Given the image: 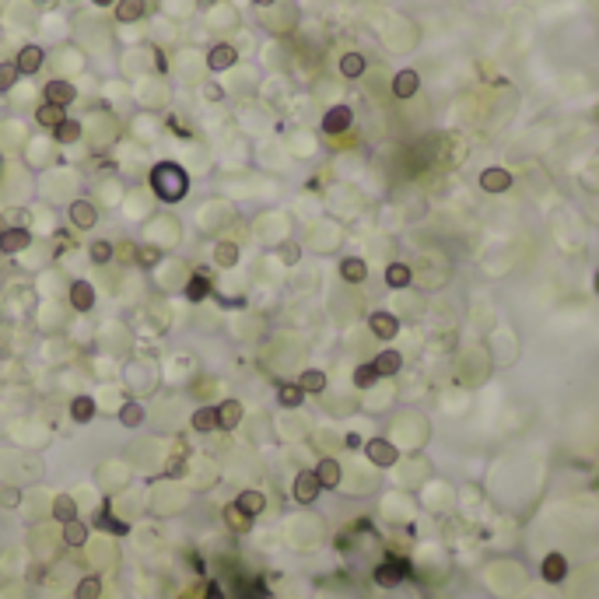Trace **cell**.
<instances>
[{
  "label": "cell",
  "instance_id": "cell-10",
  "mask_svg": "<svg viewBox=\"0 0 599 599\" xmlns=\"http://www.w3.org/2000/svg\"><path fill=\"white\" fill-rule=\"evenodd\" d=\"M480 190L484 193H504V190H512V172L508 169H484L480 172Z\"/></svg>",
  "mask_w": 599,
  "mask_h": 599
},
{
  "label": "cell",
  "instance_id": "cell-16",
  "mask_svg": "<svg viewBox=\"0 0 599 599\" xmlns=\"http://www.w3.org/2000/svg\"><path fill=\"white\" fill-rule=\"evenodd\" d=\"M235 508H238L242 515L256 519V515L267 508V495H263V491H242V495L235 498Z\"/></svg>",
  "mask_w": 599,
  "mask_h": 599
},
{
  "label": "cell",
  "instance_id": "cell-20",
  "mask_svg": "<svg viewBox=\"0 0 599 599\" xmlns=\"http://www.w3.org/2000/svg\"><path fill=\"white\" fill-rule=\"evenodd\" d=\"M340 277H344L347 284H361V281L368 277V267H365V260H358V256H347V260L340 263Z\"/></svg>",
  "mask_w": 599,
  "mask_h": 599
},
{
  "label": "cell",
  "instance_id": "cell-48",
  "mask_svg": "<svg viewBox=\"0 0 599 599\" xmlns=\"http://www.w3.org/2000/svg\"><path fill=\"white\" fill-rule=\"evenodd\" d=\"M92 4H99V7H109V4H112V0H92Z\"/></svg>",
  "mask_w": 599,
  "mask_h": 599
},
{
  "label": "cell",
  "instance_id": "cell-30",
  "mask_svg": "<svg viewBox=\"0 0 599 599\" xmlns=\"http://www.w3.org/2000/svg\"><path fill=\"white\" fill-rule=\"evenodd\" d=\"M214 263H217L221 270L235 267V263H238V246H235V242H217V246H214Z\"/></svg>",
  "mask_w": 599,
  "mask_h": 599
},
{
  "label": "cell",
  "instance_id": "cell-32",
  "mask_svg": "<svg viewBox=\"0 0 599 599\" xmlns=\"http://www.w3.org/2000/svg\"><path fill=\"white\" fill-rule=\"evenodd\" d=\"M340 74L344 78H361L365 74V56L361 53H344L340 56Z\"/></svg>",
  "mask_w": 599,
  "mask_h": 599
},
{
  "label": "cell",
  "instance_id": "cell-39",
  "mask_svg": "<svg viewBox=\"0 0 599 599\" xmlns=\"http://www.w3.org/2000/svg\"><path fill=\"white\" fill-rule=\"evenodd\" d=\"M88 256H92V263H109L116 256V249H112V242H92Z\"/></svg>",
  "mask_w": 599,
  "mask_h": 599
},
{
  "label": "cell",
  "instance_id": "cell-36",
  "mask_svg": "<svg viewBox=\"0 0 599 599\" xmlns=\"http://www.w3.org/2000/svg\"><path fill=\"white\" fill-rule=\"evenodd\" d=\"M53 133H56L60 144H74V140H81V123H78V119H63Z\"/></svg>",
  "mask_w": 599,
  "mask_h": 599
},
{
  "label": "cell",
  "instance_id": "cell-1",
  "mask_svg": "<svg viewBox=\"0 0 599 599\" xmlns=\"http://www.w3.org/2000/svg\"><path fill=\"white\" fill-rule=\"evenodd\" d=\"M151 190L165 203H179L186 197V190H190V176L176 162H162V165L151 169Z\"/></svg>",
  "mask_w": 599,
  "mask_h": 599
},
{
  "label": "cell",
  "instance_id": "cell-28",
  "mask_svg": "<svg viewBox=\"0 0 599 599\" xmlns=\"http://www.w3.org/2000/svg\"><path fill=\"white\" fill-rule=\"evenodd\" d=\"M207 295H210V274H207V270H200V274L190 277V284H186V298H190V301H203Z\"/></svg>",
  "mask_w": 599,
  "mask_h": 599
},
{
  "label": "cell",
  "instance_id": "cell-21",
  "mask_svg": "<svg viewBox=\"0 0 599 599\" xmlns=\"http://www.w3.org/2000/svg\"><path fill=\"white\" fill-rule=\"evenodd\" d=\"M88 536H92V529H88V522H81V519H74V522L63 526V543H67V547H85Z\"/></svg>",
  "mask_w": 599,
  "mask_h": 599
},
{
  "label": "cell",
  "instance_id": "cell-25",
  "mask_svg": "<svg viewBox=\"0 0 599 599\" xmlns=\"http://www.w3.org/2000/svg\"><path fill=\"white\" fill-rule=\"evenodd\" d=\"M53 519H56V522H63V526L78 519V504H74L71 495H56V498H53Z\"/></svg>",
  "mask_w": 599,
  "mask_h": 599
},
{
  "label": "cell",
  "instance_id": "cell-23",
  "mask_svg": "<svg viewBox=\"0 0 599 599\" xmlns=\"http://www.w3.org/2000/svg\"><path fill=\"white\" fill-rule=\"evenodd\" d=\"M95 526L105 529V533H116V536H126V533H130V526H126L123 519H116V515L109 512V504H102V512L95 515Z\"/></svg>",
  "mask_w": 599,
  "mask_h": 599
},
{
  "label": "cell",
  "instance_id": "cell-15",
  "mask_svg": "<svg viewBox=\"0 0 599 599\" xmlns=\"http://www.w3.org/2000/svg\"><path fill=\"white\" fill-rule=\"evenodd\" d=\"M417 88H420V78H417V71H399L397 78H393V95L397 99H413L417 95Z\"/></svg>",
  "mask_w": 599,
  "mask_h": 599
},
{
  "label": "cell",
  "instance_id": "cell-33",
  "mask_svg": "<svg viewBox=\"0 0 599 599\" xmlns=\"http://www.w3.org/2000/svg\"><path fill=\"white\" fill-rule=\"evenodd\" d=\"M190 424H193V431H214L217 428V406H200Z\"/></svg>",
  "mask_w": 599,
  "mask_h": 599
},
{
  "label": "cell",
  "instance_id": "cell-2",
  "mask_svg": "<svg viewBox=\"0 0 599 599\" xmlns=\"http://www.w3.org/2000/svg\"><path fill=\"white\" fill-rule=\"evenodd\" d=\"M365 456H368L375 466L386 470V466H393V463L399 459V449L389 442V438H368V442H365Z\"/></svg>",
  "mask_w": 599,
  "mask_h": 599
},
{
  "label": "cell",
  "instance_id": "cell-5",
  "mask_svg": "<svg viewBox=\"0 0 599 599\" xmlns=\"http://www.w3.org/2000/svg\"><path fill=\"white\" fill-rule=\"evenodd\" d=\"M319 477H315V470H301L298 477H295V501L298 504H312V501L319 498Z\"/></svg>",
  "mask_w": 599,
  "mask_h": 599
},
{
  "label": "cell",
  "instance_id": "cell-45",
  "mask_svg": "<svg viewBox=\"0 0 599 599\" xmlns=\"http://www.w3.org/2000/svg\"><path fill=\"white\" fill-rule=\"evenodd\" d=\"M221 95H224V92H221L217 85H207V99H210V102H217V99H221Z\"/></svg>",
  "mask_w": 599,
  "mask_h": 599
},
{
  "label": "cell",
  "instance_id": "cell-9",
  "mask_svg": "<svg viewBox=\"0 0 599 599\" xmlns=\"http://www.w3.org/2000/svg\"><path fill=\"white\" fill-rule=\"evenodd\" d=\"M71 224H74V228H81V231L95 228V224H99V210H95V203H88V200H74V203H71Z\"/></svg>",
  "mask_w": 599,
  "mask_h": 599
},
{
  "label": "cell",
  "instance_id": "cell-37",
  "mask_svg": "<svg viewBox=\"0 0 599 599\" xmlns=\"http://www.w3.org/2000/svg\"><path fill=\"white\" fill-rule=\"evenodd\" d=\"M379 382V372H375V365L368 361V365H358V372H354V386L358 389H368V386H375Z\"/></svg>",
  "mask_w": 599,
  "mask_h": 599
},
{
  "label": "cell",
  "instance_id": "cell-34",
  "mask_svg": "<svg viewBox=\"0 0 599 599\" xmlns=\"http://www.w3.org/2000/svg\"><path fill=\"white\" fill-rule=\"evenodd\" d=\"M298 386L305 393H322L326 389V372H319V368H308V372H301Z\"/></svg>",
  "mask_w": 599,
  "mask_h": 599
},
{
  "label": "cell",
  "instance_id": "cell-4",
  "mask_svg": "<svg viewBox=\"0 0 599 599\" xmlns=\"http://www.w3.org/2000/svg\"><path fill=\"white\" fill-rule=\"evenodd\" d=\"M406 575H410V564H406V561H386V564L375 568V586L393 589V586H399Z\"/></svg>",
  "mask_w": 599,
  "mask_h": 599
},
{
  "label": "cell",
  "instance_id": "cell-43",
  "mask_svg": "<svg viewBox=\"0 0 599 599\" xmlns=\"http://www.w3.org/2000/svg\"><path fill=\"white\" fill-rule=\"evenodd\" d=\"M298 246H295V242H284V246H281V260H284V263H298Z\"/></svg>",
  "mask_w": 599,
  "mask_h": 599
},
{
  "label": "cell",
  "instance_id": "cell-22",
  "mask_svg": "<svg viewBox=\"0 0 599 599\" xmlns=\"http://www.w3.org/2000/svg\"><path fill=\"white\" fill-rule=\"evenodd\" d=\"M144 11H147V4H144V0H116V18H119L123 25L140 21V18H144Z\"/></svg>",
  "mask_w": 599,
  "mask_h": 599
},
{
  "label": "cell",
  "instance_id": "cell-19",
  "mask_svg": "<svg viewBox=\"0 0 599 599\" xmlns=\"http://www.w3.org/2000/svg\"><path fill=\"white\" fill-rule=\"evenodd\" d=\"M238 420H242V403L238 399H224L217 406V428L231 431V428H238Z\"/></svg>",
  "mask_w": 599,
  "mask_h": 599
},
{
  "label": "cell",
  "instance_id": "cell-14",
  "mask_svg": "<svg viewBox=\"0 0 599 599\" xmlns=\"http://www.w3.org/2000/svg\"><path fill=\"white\" fill-rule=\"evenodd\" d=\"M315 477H319V488L333 491V488H340V477H344V470H340V463H337V459H319V466H315Z\"/></svg>",
  "mask_w": 599,
  "mask_h": 599
},
{
  "label": "cell",
  "instance_id": "cell-46",
  "mask_svg": "<svg viewBox=\"0 0 599 599\" xmlns=\"http://www.w3.org/2000/svg\"><path fill=\"white\" fill-rule=\"evenodd\" d=\"M358 445H361V435L351 431V435H347V449H358Z\"/></svg>",
  "mask_w": 599,
  "mask_h": 599
},
{
  "label": "cell",
  "instance_id": "cell-24",
  "mask_svg": "<svg viewBox=\"0 0 599 599\" xmlns=\"http://www.w3.org/2000/svg\"><path fill=\"white\" fill-rule=\"evenodd\" d=\"M372 365H375L379 379H382V375H397L399 368H403V354H399V351H382Z\"/></svg>",
  "mask_w": 599,
  "mask_h": 599
},
{
  "label": "cell",
  "instance_id": "cell-13",
  "mask_svg": "<svg viewBox=\"0 0 599 599\" xmlns=\"http://www.w3.org/2000/svg\"><path fill=\"white\" fill-rule=\"evenodd\" d=\"M42 49L39 46H21L18 49V60H14V67H18V74H35L39 67H42Z\"/></svg>",
  "mask_w": 599,
  "mask_h": 599
},
{
  "label": "cell",
  "instance_id": "cell-8",
  "mask_svg": "<svg viewBox=\"0 0 599 599\" xmlns=\"http://www.w3.org/2000/svg\"><path fill=\"white\" fill-rule=\"evenodd\" d=\"M235 60H238V49H235V46H228V42H217V46L207 53V67H210L214 74H221V71L235 67Z\"/></svg>",
  "mask_w": 599,
  "mask_h": 599
},
{
  "label": "cell",
  "instance_id": "cell-17",
  "mask_svg": "<svg viewBox=\"0 0 599 599\" xmlns=\"http://www.w3.org/2000/svg\"><path fill=\"white\" fill-rule=\"evenodd\" d=\"M71 305H74L78 312L95 308V288H92L88 281H74V284H71Z\"/></svg>",
  "mask_w": 599,
  "mask_h": 599
},
{
  "label": "cell",
  "instance_id": "cell-27",
  "mask_svg": "<svg viewBox=\"0 0 599 599\" xmlns=\"http://www.w3.org/2000/svg\"><path fill=\"white\" fill-rule=\"evenodd\" d=\"M92 417H95V399H92V397H74V399H71V420L88 424Z\"/></svg>",
  "mask_w": 599,
  "mask_h": 599
},
{
  "label": "cell",
  "instance_id": "cell-3",
  "mask_svg": "<svg viewBox=\"0 0 599 599\" xmlns=\"http://www.w3.org/2000/svg\"><path fill=\"white\" fill-rule=\"evenodd\" d=\"M28 246H32V231H28V228L14 224V228H4V231H0V253L14 256V253H21V249H28Z\"/></svg>",
  "mask_w": 599,
  "mask_h": 599
},
{
  "label": "cell",
  "instance_id": "cell-47",
  "mask_svg": "<svg viewBox=\"0 0 599 599\" xmlns=\"http://www.w3.org/2000/svg\"><path fill=\"white\" fill-rule=\"evenodd\" d=\"M253 4H260V7H270V4H274V0H253Z\"/></svg>",
  "mask_w": 599,
  "mask_h": 599
},
{
  "label": "cell",
  "instance_id": "cell-38",
  "mask_svg": "<svg viewBox=\"0 0 599 599\" xmlns=\"http://www.w3.org/2000/svg\"><path fill=\"white\" fill-rule=\"evenodd\" d=\"M224 519H228V526H231L235 533H246V529H249V522H253V519H249V515H242L235 504H228V508H224Z\"/></svg>",
  "mask_w": 599,
  "mask_h": 599
},
{
  "label": "cell",
  "instance_id": "cell-6",
  "mask_svg": "<svg viewBox=\"0 0 599 599\" xmlns=\"http://www.w3.org/2000/svg\"><path fill=\"white\" fill-rule=\"evenodd\" d=\"M351 123H354L351 105H333V109L322 116V133H344V130H351Z\"/></svg>",
  "mask_w": 599,
  "mask_h": 599
},
{
  "label": "cell",
  "instance_id": "cell-18",
  "mask_svg": "<svg viewBox=\"0 0 599 599\" xmlns=\"http://www.w3.org/2000/svg\"><path fill=\"white\" fill-rule=\"evenodd\" d=\"M63 119H67V112H63L60 105H53V102H42V105L35 109V123L46 126V130H56Z\"/></svg>",
  "mask_w": 599,
  "mask_h": 599
},
{
  "label": "cell",
  "instance_id": "cell-44",
  "mask_svg": "<svg viewBox=\"0 0 599 599\" xmlns=\"http://www.w3.org/2000/svg\"><path fill=\"white\" fill-rule=\"evenodd\" d=\"M207 599H224V596H221V586H217V582H210V586H207Z\"/></svg>",
  "mask_w": 599,
  "mask_h": 599
},
{
  "label": "cell",
  "instance_id": "cell-11",
  "mask_svg": "<svg viewBox=\"0 0 599 599\" xmlns=\"http://www.w3.org/2000/svg\"><path fill=\"white\" fill-rule=\"evenodd\" d=\"M540 575L550 582V586H557V582H564V575H568V561H564V554H547L543 557V564H540Z\"/></svg>",
  "mask_w": 599,
  "mask_h": 599
},
{
  "label": "cell",
  "instance_id": "cell-7",
  "mask_svg": "<svg viewBox=\"0 0 599 599\" xmlns=\"http://www.w3.org/2000/svg\"><path fill=\"white\" fill-rule=\"evenodd\" d=\"M368 329H372L379 340H393L399 333V319L393 312H372V315H368Z\"/></svg>",
  "mask_w": 599,
  "mask_h": 599
},
{
  "label": "cell",
  "instance_id": "cell-49",
  "mask_svg": "<svg viewBox=\"0 0 599 599\" xmlns=\"http://www.w3.org/2000/svg\"><path fill=\"white\" fill-rule=\"evenodd\" d=\"M593 288H596V295H599V270H596V281H593Z\"/></svg>",
  "mask_w": 599,
  "mask_h": 599
},
{
  "label": "cell",
  "instance_id": "cell-31",
  "mask_svg": "<svg viewBox=\"0 0 599 599\" xmlns=\"http://www.w3.org/2000/svg\"><path fill=\"white\" fill-rule=\"evenodd\" d=\"M277 399H281V406H288V410H295L305 403V389H301L298 382H284L281 389H277Z\"/></svg>",
  "mask_w": 599,
  "mask_h": 599
},
{
  "label": "cell",
  "instance_id": "cell-50",
  "mask_svg": "<svg viewBox=\"0 0 599 599\" xmlns=\"http://www.w3.org/2000/svg\"><path fill=\"white\" fill-rule=\"evenodd\" d=\"M0 224H4V221H0Z\"/></svg>",
  "mask_w": 599,
  "mask_h": 599
},
{
  "label": "cell",
  "instance_id": "cell-40",
  "mask_svg": "<svg viewBox=\"0 0 599 599\" xmlns=\"http://www.w3.org/2000/svg\"><path fill=\"white\" fill-rule=\"evenodd\" d=\"M133 260H137V263H140V267H158V263H162V253H158V249H155V246H140V249H137V256H133Z\"/></svg>",
  "mask_w": 599,
  "mask_h": 599
},
{
  "label": "cell",
  "instance_id": "cell-29",
  "mask_svg": "<svg viewBox=\"0 0 599 599\" xmlns=\"http://www.w3.org/2000/svg\"><path fill=\"white\" fill-rule=\"evenodd\" d=\"M410 281H413V270H410L406 263H389V267H386V284H389V288L399 291V288H406Z\"/></svg>",
  "mask_w": 599,
  "mask_h": 599
},
{
  "label": "cell",
  "instance_id": "cell-26",
  "mask_svg": "<svg viewBox=\"0 0 599 599\" xmlns=\"http://www.w3.org/2000/svg\"><path fill=\"white\" fill-rule=\"evenodd\" d=\"M144 417H147V413H144V406H140L137 399H130V403L119 406V424H123V428H140Z\"/></svg>",
  "mask_w": 599,
  "mask_h": 599
},
{
  "label": "cell",
  "instance_id": "cell-12",
  "mask_svg": "<svg viewBox=\"0 0 599 599\" xmlns=\"http://www.w3.org/2000/svg\"><path fill=\"white\" fill-rule=\"evenodd\" d=\"M74 99H78V88H74L71 81H49V85H46V102H53V105L67 109Z\"/></svg>",
  "mask_w": 599,
  "mask_h": 599
},
{
  "label": "cell",
  "instance_id": "cell-41",
  "mask_svg": "<svg viewBox=\"0 0 599 599\" xmlns=\"http://www.w3.org/2000/svg\"><path fill=\"white\" fill-rule=\"evenodd\" d=\"M18 78H21V74H18L14 63H0V92H11Z\"/></svg>",
  "mask_w": 599,
  "mask_h": 599
},
{
  "label": "cell",
  "instance_id": "cell-35",
  "mask_svg": "<svg viewBox=\"0 0 599 599\" xmlns=\"http://www.w3.org/2000/svg\"><path fill=\"white\" fill-rule=\"evenodd\" d=\"M99 596H102V579H99V575L81 579V582H78V589H74V599H99Z\"/></svg>",
  "mask_w": 599,
  "mask_h": 599
},
{
  "label": "cell",
  "instance_id": "cell-42",
  "mask_svg": "<svg viewBox=\"0 0 599 599\" xmlns=\"http://www.w3.org/2000/svg\"><path fill=\"white\" fill-rule=\"evenodd\" d=\"M0 504H4V508H18V504H21V491H18V488H4V491H0Z\"/></svg>",
  "mask_w": 599,
  "mask_h": 599
}]
</instances>
